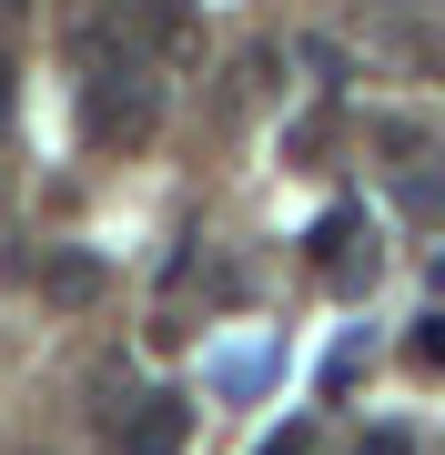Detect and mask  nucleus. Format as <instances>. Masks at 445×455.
Listing matches in <instances>:
<instances>
[{"instance_id":"1","label":"nucleus","mask_w":445,"mask_h":455,"mask_svg":"<svg viewBox=\"0 0 445 455\" xmlns=\"http://www.w3.org/2000/svg\"><path fill=\"white\" fill-rule=\"evenodd\" d=\"M82 122H91V142H142L152 132V71L142 61H101L82 82Z\"/></svg>"},{"instance_id":"2","label":"nucleus","mask_w":445,"mask_h":455,"mask_svg":"<svg viewBox=\"0 0 445 455\" xmlns=\"http://www.w3.org/2000/svg\"><path fill=\"white\" fill-rule=\"evenodd\" d=\"M314 274H324L334 293H364V283H375V253H364V212H324V223H314Z\"/></svg>"},{"instance_id":"3","label":"nucleus","mask_w":445,"mask_h":455,"mask_svg":"<svg viewBox=\"0 0 445 455\" xmlns=\"http://www.w3.org/2000/svg\"><path fill=\"white\" fill-rule=\"evenodd\" d=\"M182 435H193V405H182V395H142V415H132V455H182Z\"/></svg>"},{"instance_id":"4","label":"nucleus","mask_w":445,"mask_h":455,"mask_svg":"<svg viewBox=\"0 0 445 455\" xmlns=\"http://www.w3.org/2000/svg\"><path fill=\"white\" fill-rule=\"evenodd\" d=\"M41 283H51V304H91V293H101V263L91 253H51Z\"/></svg>"},{"instance_id":"5","label":"nucleus","mask_w":445,"mask_h":455,"mask_svg":"<svg viewBox=\"0 0 445 455\" xmlns=\"http://www.w3.org/2000/svg\"><path fill=\"white\" fill-rule=\"evenodd\" d=\"M142 11H152V31H163L172 51H193V31H203V20H193V0H142Z\"/></svg>"},{"instance_id":"6","label":"nucleus","mask_w":445,"mask_h":455,"mask_svg":"<svg viewBox=\"0 0 445 455\" xmlns=\"http://www.w3.org/2000/svg\"><path fill=\"white\" fill-rule=\"evenodd\" d=\"M405 212L415 223H445V172H405Z\"/></svg>"},{"instance_id":"7","label":"nucleus","mask_w":445,"mask_h":455,"mask_svg":"<svg viewBox=\"0 0 445 455\" xmlns=\"http://www.w3.org/2000/svg\"><path fill=\"white\" fill-rule=\"evenodd\" d=\"M405 364H425V374H445V314H425V324L405 334Z\"/></svg>"},{"instance_id":"8","label":"nucleus","mask_w":445,"mask_h":455,"mask_svg":"<svg viewBox=\"0 0 445 455\" xmlns=\"http://www.w3.org/2000/svg\"><path fill=\"white\" fill-rule=\"evenodd\" d=\"M253 455H314V425H274V435L253 445Z\"/></svg>"},{"instance_id":"9","label":"nucleus","mask_w":445,"mask_h":455,"mask_svg":"<svg viewBox=\"0 0 445 455\" xmlns=\"http://www.w3.org/2000/svg\"><path fill=\"white\" fill-rule=\"evenodd\" d=\"M354 455H415V435H395V425H375V435H364Z\"/></svg>"},{"instance_id":"10","label":"nucleus","mask_w":445,"mask_h":455,"mask_svg":"<svg viewBox=\"0 0 445 455\" xmlns=\"http://www.w3.org/2000/svg\"><path fill=\"white\" fill-rule=\"evenodd\" d=\"M11 20H31V0H0V31H11Z\"/></svg>"},{"instance_id":"11","label":"nucleus","mask_w":445,"mask_h":455,"mask_svg":"<svg viewBox=\"0 0 445 455\" xmlns=\"http://www.w3.org/2000/svg\"><path fill=\"white\" fill-rule=\"evenodd\" d=\"M0 112H11V61H0Z\"/></svg>"}]
</instances>
